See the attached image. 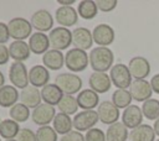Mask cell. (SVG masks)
<instances>
[{
    "instance_id": "obj_15",
    "label": "cell",
    "mask_w": 159,
    "mask_h": 141,
    "mask_svg": "<svg viewBox=\"0 0 159 141\" xmlns=\"http://www.w3.org/2000/svg\"><path fill=\"white\" fill-rule=\"evenodd\" d=\"M55 19L61 27L68 28L75 26L78 21V12L72 6H60L55 12Z\"/></svg>"
},
{
    "instance_id": "obj_34",
    "label": "cell",
    "mask_w": 159,
    "mask_h": 141,
    "mask_svg": "<svg viewBox=\"0 0 159 141\" xmlns=\"http://www.w3.org/2000/svg\"><path fill=\"white\" fill-rule=\"evenodd\" d=\"M9 115L10 119H12L16 122H25L26 120H29L31 114H30V109L26 105H24L22 103H17L12 108H10Z\"/></svg>"
},
{
    "instance_id": "obj_27",
    "label": "cell",
    "mask_w": 159,
    "mask_h": 141,
    "mask_svg": "<svg viewBox=\"0 0 159 141\" xmlns=\"http://www.w3.org/2000/svg\"><path fill=\"white\" fill-rule=\"evenodd\" d=\"M155 136L153 126L142 124L129 132V141H154Z\"/></svg>"
},
{
    "instance_id": "obj_4",
    "label": "cell",
    "mask_w": 159,
    "mask_h": 141,
    "mask_svg": "<svg viewBox=\"0 0 159 141\" xmlns=\"http://www.w3.org/2000/svg\"><path fill=\"white\" fill-rule=\"evenodd\" d=\"M10 37L14 41H24L32 35V25L25 17H14L7 22Z\"/></svg>"
},
{
    "instance_id": "obj_1",
    "label": "cell",
    "mask_w": 159,
    "mask_h": 141,
    "mask_svg": "<svg viewBox=\"0 0 159 141\" xmlns=\"http://www.w3.org/2000/svg\"><path fill=\"white\" fill-rule=\"evenodd\" d=\"M89 66L93 69V72L106 73L107 70H111L114 62V54L111 48L108 47H94L91 49L89 54Z\"/></svg>"
},
{
    "instance_id": "obj_37",
    "label": "cell",
    "mask_w": 159,
    "mask_h": 141,
    "mask_svg": "<svg viewBox=\"0 0 159 141\" xmlns=\"http://www.w3.org/2000/svg\"><path fill=\"white\" fill-rule=\"evenodd\" d=\"M84 140L86 141H106V134L101 129L93 127L86 132Z\"/></svg>"
},
{
    "instance_id": "obj_28",
    "label": "cell",
    "mask_w": 159,
    "mask_h": 141,
    "mask_svg": "<svg viewBox=\"0 0 159 141\" xmlns=\"http://www.w3.org/2000/svg\"><path fill=\"white\" fill-rule=\"evenodd\" d=\"M127 139H129V134L123 122H116L108 126L106 131V141H127Z\"/></svg>"
},
{
    "instance_id": "obj_40",
    "label": "cell",
    "mask_w": 159,
    "mask_h": 141,
    "mask_svg": "<svg viewBox=\"0 0 159 141\" xmlns=\"http://www.w3.org/2000/svg\"><path fill=\"white\" fill-rule=\"evenodd\" d=\"M60 141H86V140H84V135H82L80 131L72 130L71 132L61 136Z\"/></svg>"
},
{
    "instance_id": "obj_25",
    "label": "cell",
    "mask_w": 159,
    "mask_h": 141,
    "mask_svg": "<svg viewBox=\"0 0 159 141\" xmlns=\"http://www.w3.org/2000/svg\"><path fill=\"white\" fill-rule=\"evenodd\" d=\"M63 92L53 83H48L43 88H41V98L45 101V104L48 105H58L61 99L63 98Z\"/></svg>"
},
{
    "instance_id": "obj_2",
    "label": "cell",
    "mask_w": 159,
    "mask_h": 141,
    "mask_svg": "<svg viewBox=\"0 0 159 141\" xmlns=\"http://www.w3.org/2000/svg\"><path fill=\"white\" fill-rule=\"evenodd\" d=\"M89 64V57L86 51L80 48H71L65 54V66L72 73L84 70Z\"/></svg>"
},
{
    "instance_id": "obj_38",
    "label": "cell",
    "mask_w": 159,
    "mask_h": 141,
    "mask_svg": "<svg viewBox=\"0 0 159 141\" xmlns=\"http://www.w3.org/2000/svg\"><path fill=\"white\" fill-rule=\"evenodd\" d=\"M96 4H97L98 10H101L103 12H109L117 7L118 1L117 0H98V1H96Z\"/></svg>"
},
{
    "instance_id": "obj_7",
    "label": "cell",
    "mask_w": 159,
    "mask_h": 141,
    "mask_svg": "<svg viewBox=\"0 0 159 141\" xmlns=\"http://www.w3.org/2000/svg\"><path fill=\"white\" fill-rule=\"evenodd\" d=\"M9 79L11 85H14L17 89H24L29 83V70L24 62H12L9 68Z\"/></svg>"
},
{
    "instance_id": "obj_16",
    "label": "cell",
    "mask_w": 159,
    "mask_h": 141,
    "mask_svg": "<svg viewBox=\"0 0 159 141\" xmlns=\"http://www.w3.org/2000/svg\"><path fill=\"white\" fill-rule=\"evenodd\" d=\"M88 85H89V89H92L97 94H103L111 89L112 80L109 74L107 73L93 72L88 78Z\"/></svg>"
},
{
    "instance_id": "obj_36",
    "label": "cell",
    "mask_w": 159,
    "mask_h": 141,
    "mask_svg": "<svg viewBox=\"0 0 159 141\" xmlns=\"http://www.w3.org/2000/svg\"><path fill=\"white\" fill-rule=\"evenodd\" d=\"M57 132L53 127L50 125L40 126L36 131V139L37 141H57Z\"/></svg>"
},
{
    "instance_id": "obj_3",
    "label": "cell",
    "mask_w": 159,
    "mask_h": 141,
    "mask_svg": "<svg viewBox=\"0 0 159 141\" xmlns=\"http://www.w3.org/2000/svg\"><path fill=\"white\" fill-rule=\"evenodd\" d=\"M55 84L63 92L65 95H73L81 92L82 79L75 73H61L56 75Z\"/></svg>"
},
{
    "instance_id": "obj_13",
    "label": "cell",
    "mask_w": 159,
    "mask_h": 141,
    "mask_svg": "<svg viewBox=\"0 0 159 141\" xmlns=\"http://www.w3.org/2000/svg\"><path fill=\"white\" fill-rule=\"evenodd\" d=\"M128 68H129L130 75H132V78H134V80L135 79H145L150 73V63L148 62L147 58H144L142 56L133 57L128 63Z\"/></svg>"
},
{
    "instance_id": "obj_45",
    "label": "cell",
    "mask_w": 159,
    "mask_h": 141,
    "mask_svg": "<svg viewBox=\"0 0 159 141\" xmlns=\"http://www.w3.org/2000/svg\"><path fill=\"white\" fill-rule=\"evenodd\" d=\"M153 129H154V132L157 136H159V119H157L154 121V125H153Z\"/></svg>"
},
{
    "instance_id": "obj_32",
    "label": "cell",
    "mask_w": 159,
    "mask_h": 141,
    "mask_svg": "<svg viewBox=\"0 0 159 141\" xmlns=\"http://www.w3.org/2000/svg\"><path fill=\"white\" fill-rule=\"evenodd\" d=\"M133 98L129 90L127 89H117L112 94V103L118 108V109H125L129 105H132Z\"/></svg>"
},
{
    "instance_id": "obj_11",
    "label": "cell",
    "mask_w": 159,
    "mask_h": 141,
    "mask_svg": "<svg viewBox=\"0 0 159 141\" xmlns=\"http://www.w3.org/2000/svg\"><path fill=\"white\" fill-rule=\"evenodd\" d=\"M56 116V109L52 105L48 104H40L37 108H35L31 113V119L34 121V124L40 126H46L48 125L51 121H53Z\"/></svg>"
},
{
    "instance_id": "obj_17",
    "label": "cell",
    "mask_w": 159,
    "mask_h": 141,
    "mask_svg": "<svg viewBox=\"0 0 159 141\" xmlns=\"http://www.w3.org/2000/svg\"><path fill=\"white\" fill-rule=\"evenodd\" d=\"M72 45L75 48H80L87 51L93 45L92 32L87 27H76L72 31Z\"/></svg>"
},
{
    "instance_id": "obj_29",
    "label": "cell",
    "mask_w": 159,
    "mask_h": 141,
    "mask_svg": "<svg viewBox=\"0 0 159 141\" xmlns=\"http://www.w3.org/2000/svg\"><path fill=\"white\" fill-rule=\"evenodd\" d=\"M53 129L57 134L60 135H66L68 132L72 131V127H73V120L70 118V115H66V114H62V113H57L53 121Z\"/></svg>"
},
{
    "instance_id": "obj_42",
    "label": "cell",
    "mask_w": 159,
    "mask_h": 141,
    "mask_svg": "<svg viewBox=\"0 0 159 141\" xmlns=\"http://www.w3.org/2000/svg\"><path fill=\"white\" fill-rule=\"evenodd\" d=\"M10 53H9V47L5 45H0V66H4L9 62Z\"/></svg>"
},
{
    "instance_id": "obj_43",
    "label": "cell",
    "mask_w": 159,
    "mask_h": 141,
    "mask_svg": "<svg viewBox=\"0 0 159 141\" xmlns=\"http://www.w3.org/2000/svg\"><path fill=\"white\" fill-rule=\"evenodd\" d=\"M150 85H152L153 92L157 93V94H159V73L152 77V79H150Z\"/></svg>"
},
{
    "instance_id": "obj_48",
    "label": "cell",
    "mask_w": 159,
    "mask_h": 141,
    "mask_svg": "<svg viewBox=\"0 0 159 141\" xmlns=\"http://www.w3.org/2000/svg\"><path fill=\"white\" fill-rule=\"evenodd\" d=\"M157 141H159V139H158V140H157Z\"/></svg>"
},
{
    "instance_id": "obj_30",
    "label": "cell",
    "mask_w": 159,
    "mask_h": 141,
    "mask_svg": "<svg viewBox=\"0 0 159 141\" xmlns=\"http://www.w3.org/2000/svg\"><path fill=\"white\" fill-rule=\"evenodd\" d=\"M20 125L19 122L14 121L12 119H5L0 122V137L5 140H12L17 137L20 132Z\"/></svg>"
},
{
    "instance_id": "obj_49",
    "label": "cell",
    "mask_w": 159,
    "mask_h": 141,
    "mask_svg": "<svg viewBox=\"0 0 159 141\" xmlns=\"http://www.w3.org/2000/svg\"><path fill=\"white\" fill-rule=\"evenodd\" d=\"M0 122H1V120H0Z\"/></svg>"
},
{
    "instance_id": "obj_24",
    "label": "cell",
    "mask_w": 159,
    "mask_h": 141,
    "mask_svg": "<svg viewBox=\"0 0 159 141\" xmlns=\"http://www.w3.org/2000/svg\"><path fill=\"white\" fill-rule=\"evenodd\" d=\"M9 53L10 58L14 59V62H24L30 58V47L29 43L25 41H12L9 46Z\"/></svg>"
},
{
    "instance_id": "obj_6",
    "label": "cell",
    "mask_w": 159,
    "mask_h": 141,
    "mask_svg": "<svg viewBox=\"0 0 159 141\" xmlns=\"http://www.w3.org/2000/svg\"><path fill=\"white\" fill-rule=\"evenodd\" d=\"M109 77L112 80V84L117 87V89H127L132 85V75L129 72L128 66L123 63L114 64L109 70Z\"/></svg>"
},
{
    "instance_id": "obj_44",
    "label": "cell",
    "mask_w": 159,
    "mask_h": 141,
    "mask_svg": "<svg viewBox=\"0 0 159 141\" xmlns=\"http://www.w3.org/2000/svg\"><path fill=\"white\" fill-rule=\"evenodd\" d=\"M61 6H72L73 4H75V0H67V1H65V0H58L57 1Z\"/></svg>"
},
{
    "instance_id": "obj_39",
    "label": "cell",
    "mask_w": 159,
    "mask_h": 141,
    "mask_svg": "<svg viewBox=\"0 0 159 141\" xmlns=\"http://www.w3.org/2000/svg\"><path fill=\"white\" fill-rule=\"evenodd\" d=\"M17 141H37L36 139V132H34L29 127H24L20 130L17 137H16Z\"/></svg>"
},
{
    "instance_id": "obj_47",
    "label": "cell",
    "mask_w": 159,
    "mask_h": 141,
    "mask_svg": "<svg viewBox=\"0 0 159 141\" xmlns=\"http://www.w3.org/2000/svg\"><path fill=\"white\" fill-rule=\"evenodd\" d=\"M5 141H17L16 139H12V140H5Z\"/></svg>"
},
{
    "instance_id": "obj_9",
    "label": "cell",
    "mask_w": 159,
    "mask_h": 141,
    "mask_svg": "<svg viewBox=\"0 0 159 141\" xmlns=\"http://www.w3.org/2000/svg\"><path fill=\"white\" fill-rule=\"evenodd\" d=\"M97 114L99 118V121L104 125H113L118 122L119 119V109L109 100H103L99 103L97 108Z\"/></svg>"
},
{
    "instance_id": "obj_31",
    "label": "cell",
    "mask_w": 159,
    "mask_h": 141,
    "mask_svg": "<svg viewBox=\"0 0 159 141\" xmlns=\"http://www.w3.org/2000/svg\"><path fill=\"white\" fill-rule=\"evenodd\" d=\"M77 12L78 16H81L84 20H92L93 17L97 16L98 12V7L96 1L93 0H82L80 1L78 6H77Z\"/></svg>"
},
{
    "instance_id": "obj_8",
    "label": "cell",
    "mask_w": 159,
    "mask_h": 141,
    "mask_svg": "<svg viewBox=\"0 0 159 141\" xmlns=\"http://www.w3.org/2000/svg\"><path fill=\"white\" fill-rule=\"evenodd\" d=\"M73 127L76 129V131H88L94 127V125L98 122L99 118L97 111L94 110H82L80 113H77L73 116Z\"/></svg>"
},
{
    "instance_id": "obj_21",
    "label": "cell",
    "mask_w": 159,
    "mask_h": 141,
    "mask_svg": "<svg viewBox=\"0 0 159 141\" xmlns=\"http://www.w3.org/2000/svg\"><path fill=\"white\" fill-rule=\"evenodd\" d=\"M42 98H41V90L36 87L32 85H27L26 88H24L20 92V103H22L24 105H26L29 109H35L37 108L41 103Z\"/></svg>"
},
{
    "instance_id": "obj_12",
    "label": "cell",
    "mask_w": 159,
    "mask_h": 141,
    "mask_svg": "<svg viewBox=\"0 0 159 141\" xmlns=\"http://www.w3.org/2000/svg\"><path fill=\"white\" fill-rule=\"evenodd\" d=\"M92 36H93L94 43H97L99 47H107L113 43L116 33L113 27L109 26L108 24H99L94 26L92 31Z\"/></svg>"
},
{
    "instance_id": "obj_20",
    "label": "cell",
    "mask_w": 159,
    "mask_h": 141,
    "mask_svg": "<svg viewBox=\"0 0 159 141\" xmlns=\"http://www.w3.org/2000/svg\"><path fill=\"white\" fill-rule=\"evenodd\" d=\"M29 47L31 53L34 54H45L50 49V40L48 35H45L42 32H35L29 38Z\"/></svg>"
},
{
    "instance_id": "obj_22",
    "label": "cell",
    "mask_w": 159,
    "mask_h": 141,
    "mask_svg": "<svg viewBox=\"0 0 159 141\" xmlns=\"http://www.w3.org/2000/svg\"><path fill=\"white\" fill-rule=\"evenodd\" d=\"M76 99L78 103V108L83 110H93L96 106L98 108L99 105V95L89 88L81 90Z\"/></svg>"
},
{
    "instance_id": "obj_18",
    "label": "cell",
    "mask_w": 159,
    "mask_h": 141,
    "mask_svg": "<svg viewBox=\"0 0 159 141\" xmlns=\"http://www.w3.org/2000/svg\"><path fill=\"white\" fill-rule=\"evenodd\" d=\"M50 82V70L45 66L35 64L29 70V83L36 88H43Z\"/></svg>"
},
{
    "instance_id": "obj_10",
    "label": "cell",
    "mask_w": 159,
    "mask_h": 141,
    "mask_svg": "<svg viewBox=\"0 0 159 141\" xmlns=\"http://www.w3.org/2000/svg\"><path fill=\"white\" fill-rule=\"evenodd\" d=\"M30 22H31L32 27L37 30V32L45 33L47 31H52L53 17H52V15L48 10L40 9V10H37L32 14Z\"/></svg>"
},
{
    "instance_id": "obj_33",
    "label": "cell",
    "mask_w": 159,
    "mask_h": 141,
    "mask_svg": "<svg viewBox=\"0 0 159 141\" xmlns=\"http://www.w3.org/2000/svg\"><path fill=\"white\" fill-rule=\"evenodd\" d=\"M57 106H58L60 113L66 114V115H73L78 110V103L73 95H63V98L61 99Z\"/></svg>"
},
{
    "instance_id": "obj_14",
    "label": "cell",
    "mask_w": 159,
    "mask_h": 141,
    "mask_svg": "<svg viewBox=\"0 0 159 141\" xmlns=\"http://www.w3.org/2000/svg\"><path fill=\"white\" fill-rule=\"evenodd\" d=\"M129 92L135 101H142V103L152 99V94H153L150 82H147L145 79H135L132 83Z\"/></svg>"
},
{
    "instance_id": "obj_19",
    "label": "cell",
    "mask_w": 159,
    "mask_h": 141,
    "mask_svg": "<svg viewBox=\"0 0 159 141\" xmlns=\"http://www.w3.org/2000/svg\"><path fill=\"white\" fill-rule=\"evenodd\" d=\"M143 113L142 108L138 105H129L122 113V122L127 129H135L137 126L142 125L143 121Z\"/></svg>"
},
{
    "instance_id": "obj_23",
    "label": "cell",
    "mask_w": 159,
    "mask_h": 141,
    "mask_svg": "<svg viewBox=\"0 0 159 141\" xmlns=\"http://www.w3.org/2000/svg\"><path fill=\"white\" fill-rule=\"evenodd\" d=\"M42 66L48 70H58L65 66V54L57 49H48L42 56Z\"/></svg>"
},
{
    "instance_id": "obj_35",
    "label": "cell",
    "mask_w": 159,
    "mask_h": 141,
    "mask_svg": "<svg viewBox=\"0 0 159 141\" xmlns=\"http://www.w3.org/2000/svg\"><path fill=\"white\" fill-rule=\"evenodd\" d=\"M142 113L148 120L155 121L157 119H159V100L152 98L144 101L142 105Z\"/></svg>"
},
{
    "instance_id": "obj_26",
    "label": "cell",
    "mask_w": 159,
    "mask_h": 141,
    "mask_svg": "<svg viewBox=\"0 0 159 141\" xmlns=\"http://www.w3.org/2000/svg\"><path fill=\"white\" fill-rule=\"evenodd\" d=\"M19 98V90L14 85H4L0 89V106L2 108H12L15 104H17Z\"/></svg>"
},
{
    "instance_id": "obj_5",
    "label": "cell",
    "mask_w": 159,
    "mask_h": 141,
    "mask_svg": "<svg viewBox=\"0 0 159 141\" xmlns=\"http://www.w3.org/2000/svg\"><path fill=\"white\" fill-rule=\"evenodd\" d=\"M48 40H50V47L52 49H57L62 52L63 49L68 48L70 45L72 43V31H70V28L61 26L55 27L52 28V31H50Z\"/></svg>"
},
{
    "instance_id": "obj_46",
    "label": "cell",
    "mask_w": 159,
    "mask_h": 141,
    "mask_svg": "<svg viewBox=\"0 0 159 141\" xmlns=\"http://www.w3.org/2000/svg\"><path fill=\"white\" fill-rule=\"evenodd\" d=\"M4 85H5V77H4L2 72L0 70V89H1Z\"/></svg>"
},
{
    "instance_id": "obj_50",
    "label": "cell",
    "mask_w": 159,
    "mask_h": 141,
    "mask_svg": "<svg viewBox=\"0 0 159 141\" xmlns=\"http://www.w3.org/2000/svg\"><path fill=\"white\" fill-rule=\"evenodd\" d=\"M0 141H1V140H0Z\"/></svg>"
},
{
    "instance_id": "obj_41",
    "label": "cell",
    "mask_w": 159,
    "mask_h": 141,
    "mask_svg": "<svg viewBox=\"0 0 159 141\" xmlns=\"http://www.w3.org/2000/svg\"><path fill=\"white\" fill-rule=\"evenodd\" d=\"M9 38H10V33H9L7 24L0 21V45H5L9 41Z\"/></svg>"
}]
</instances>
